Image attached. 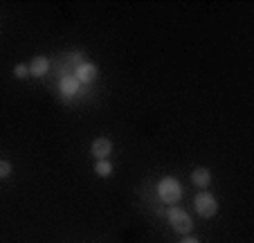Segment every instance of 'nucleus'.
Returning a JSON list of instances; mask_svg holds the SVG:
<instances>
[{"instance_id":"obj_11","label":"nucleus","mask_w":254,"mask_h":243,"mask_svg":"<svg viewBox=\"0 0 254 243\" xmlns=\"http://www.w3.org/2000/svg\"><path fill=\"white\" fill-rule=\"evenodd\" d=\"M11 173V164L7 160H0V178H7Z\"/></svg>"},{"instance_id":"obj_10","label":"nucleus","mask_w":254,"mask_h":243,"mask_svg":"<svg viewBox=\"0 0 254 243\" xmlns=\"http://www.w3.org/2000/svg\"><path fill=\"white\" fill-rule=\"evenodd\" d=\"M27 75H29V70H27V66H23V63H18V66L14 68V77H16V79H25Z\"/></svg>"},{"instance_id":"obj_2","label":"nucleus","mask_w":254,"mask_h":243,"mask_svg":"<svg viewBox=\"0 0 254 243\" xmlns=\"http://www.w3.org/2000/svg\"><path fill=\"white\" fill-rule=\"evenodd\" d=\"M167 216H169V223H171V228L176 230L178 234H189L193 230L191 216H189L187 212L183 210V207H171V210L167 212Z\"/></svg>"},{"instance_id":"obj_7","label":"nucleus","mask_w":254,"mask_h":243,"mask_svg":"<svg viewBox=\"0 0 254 243\" xmlns=\"http://www.w3.org/2000/svg\"><path fill=\"white\" fill-rule=\"evenodd\" d=\"M27 70H29V75H32V77H43L45 72L50 70V61H48V57H34V59H32V63L27 66Z\"/></svg>"},{"instance_id":"obj_6","label":"nucleus","mask_w":254,"mask_h":243,"mask_svg":"<svg viewBox=\"0 0 254 243\" xmlns=\"http://www.w3.org/2000/svg\"><path fill=\"white\" fill-rule=\"evenodd\" d=\"M79 86H81V83L77 81V77H74V75H65L61 81H59V88H61V92H63V95H67V97L77 95Z\"/></svg>"},{"instance_id":"obj_13","label":"nucleus","mask_w":254,"mask_h":243,"mask_svg":"<svg viewBox=\"0 0 254 243\" xmlns=\"http://www.w3.org/2000/svg\"><path fill=\"white\" fill-rule=\"evenodd\" d=\"M180 243H200V241H198V239H193V237H185Z\"/></svg>"},{"instance_id":"obj_4","label":"nucleus","mask_w":254,"mask_h":243,"mask_svg":"<svg viewBox=\"0 0 254 243\" xmlns=\"http://www.w3.org/2000/svg\"><path fill=\"white\" fill-rule=\"evenodd\" d=\"M90 151H92V156H95L97 160H108L111 153H113V142L108 138H97L95 142H92Z\"/></svg>"},{"instance_id":"obj_8","label":"nucleus","mask_w":254,"mask_h":243,"mask_svg":"<svg viewBox=\"0 0 254 243\" xmlns=\"http://www.w3.org/2000/svg\"><path fill=\"white\" fill-rule=\"evenodd\" d=\"M191 182L198 187V189H205V187H209V182H211L209 169H205V167L193 169V171H191Z\"/></svg>"},{"instance_id":"obj_9","label":"nucleus","mask_w":254,"mask_h":243,"mask_svg":"<svg viewBox=\"0 0 254 243\" xmlns=\"http://www.w3.org/2000/svg\"><path fill=\"white\" fill-rule=\"evenodd\" d=\"M95 173L99 178H108L113 173V164H111V160H97V164H95Z\"/></svg>"},{"instance_id":"obj_12","label":"nucleus","mask_w":254,"mask_h":243,"mask_svg":"<svg viewBox=\"0 0 254 243\" xmlns=\"http://www.w3.org/2000/svg\"><path fill=\"white\" fill-rule=\"evenodd\" d=\"M67 61H70V63H77V68H79L81 63H86V59H83L81 52H72L70 57H67Z\"/></svg>"},{"instance_id":"obj_3","label":"nucleus","mask_w":254,"mask_h":243,"mask_svg":"<svg viewBox=\"0 0 254 243\" xmlns=\"http://www.w3.org/2000/svg\"><path fill=\"white\" fill-rule=\"evenodd\" d=\"M193 205H196V212L202 216V219H211L218 212V200H216L214 194L209 191H200V194L193 198Z\"/></svg>"},{"instance_id":"obj_1","label":"nucleus","mask_w":254,"mask_h":243,"mask_svg":"<svg viewBox=\"0 0 254 243\" xmlns=\"http://www.w3.org/2000/svg\"><path fill=\"white\" fill-rule=\"evenodd\" d=\"M158 196L164 205H176L178 200L183 198V185L173 176H167L158 182Z\"/></svg>"},{"instance_id":"obj_5","label":"nucleus","mask_w":254,"mask_h":243,"mask_svg":"<svg viewBox=\"0 0 254 243\" xmlns=\"http://www.w3.org/2000/svg\"><path fill=\"white\" fill-rule=\"evenodd\" d=\"M74 77H77L79 83H92L97 79V66L95 63H81V66L74 70Z\"/></svg>"}]
</instances>
